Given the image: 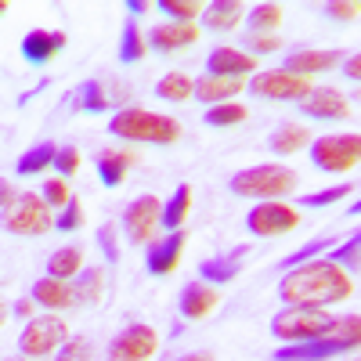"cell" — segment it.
Instances as JSON below:
<instances>
[{"mask_svg": "<svg viewBox=\"0 0 361 361\" xmlns=\"http://www.w3.org/2000/svg\"><path fill=\"white\" fill-rule=\"evenodd\" d=\"M98 246H102V253H105L109 264H119V243H116V228H112V224H102Z\"/></svg>", "mask_w": 361, "mask_h": 361, "instance_id": "f6af8a7d", "label": "cell"}, {"mask_svg": "<svg viewBox=\"0 0 361 361\" xmlns=\"http://www.w3.org/2000/svg\"><path fill=\"white\" fill-rule=\"evenodd\" d=\"M350 293H354L350 271H343L329 257H318V260H307L300 267H289V271H282V279H279V300L282 304H296V307L343 304Z\"/></svg>", "mask_w": 361, "mask_h": 361, "instance_id": "6da1fadb", "label": "cell"}, {"mask_svg": "<svg viewBox=\"0 0 361 361\" xmlns=\"http://www.w3.org/2000/svg\"><path fill=\"white\" fill-rule=\"evenodd\" d=\"M206 73L209 76H228V80H246L250 73L257 76L260 69H257V58L246 54L243 47L221 44V47H214V51L206 54Z\"/></svg>", "mask_w": 361, "mask_h": 361, "instance_id": "9a60e30c", "label": "cell"}, {"mask_svg": "<svg viewBox=\"0 0 361 361\" xmlns=\"http://www.w3.org/2000/svg\"><path fill=\"white\" fill-rule=\"evenodd\" d=\"M188 209H192V185H177L173 195L163 202V228L166 231H180L188 221Z\"/></svg>", "mask_w": 361, "mask_h": 361, "instance_id": "f546056e", "label": "cell"}, {"mask_svg": "<svg viewBox=\"0 0 361 361\" xmlns=\"http://www.w3.org/2000/svg\"><path fill=\"white\" fill-rule=\"evenodd\" d=\"M357 185H333V188H325V192H311V195H300L296 202L304 206V209H322V206H336V202H343L350 192H354Z\"/></svg>", "mask_w": 361, "mask_h": 361, "instance_id": "74e56055", "label": "cell"}, {"mask_svg": "<svg viewBox=\"0 0 361 361\" xmlns=\"http://www.w3.org/2000/svg\"><path fill=\"white\" fill-rule=\"evenodd\" d=\"M159 350V333L145 322L127 325L123 333H116L109 343V361H148Z\"/></svg>", "mask_w": 361, "mask_h": 361, "instance_id": "7c38bea8", "label": "cell"}, {"mask_svg": "<svg viewBox=\"0 0 361 361\" xmlns=\"http://www.w3.org/2000/svg\"><path fill=\"white\" fill-rule=\"evenodd\" d=\"M148 47L159 51V54H170V51H180V47H192L199 40V25H185V22H159L152 33L145 37Z\"/></svg>", "mask_w": 361, "mask_h": 361, "instance_id": "ffe728a7", "label": "cell"}, {"mask_svg": "<svg viewBox=\"0 0 361 361\" xmlns=\"http://www.w3.org/2000/svg\"><path fill=\"white\" fill-rule=\"evenodd\" d=\"M325 257L333 260V264H340L343 271H350V275H354V271H361V231H354L343 246H333Z\"/></svg>", "mask_w": 361, "mask_h": 361, "instance_id": "e575fe53", "label": "cell"}, {"mask_svg": "<svg viewBox=\"0 0 361 361\" xmlns=\"http://www.w3.org/2000/svg\"><path fill=\"white\" fill-rule=\"evenodd\" d=\"M62 47H66L62 29H29V33L22 37V44H18L22 58L33 69H44L47 62H54V58L62 54Z\"/></svg>", "mask_w": 361, "mask_h": 361, "instance_id": "2e32d148", "label": "cell"}, {"mask_svg": "<svg viewBox=\"0 0 361 361\" xmlns=\"http://www.w3.org/2000/svg\"><path fill=\"white\" fill-rule=\"evenodd\" d=\"M177 361H214L206 350H195V354H185V357H177Z\"/></svg>", "mask_w": 361, "mask_h": 361, "instance_id": "f907efd6", "label": "cell"}, {"mask_svg": "<svg viewBox=\"0 0 361 361\" xmlns=\"http://www.w3.org/2000/svg\"><path fill=\"white\" fill-rule=\"evenodd\" d=\"M347 217H361V199H357V202H350V206H347Z\"/></svg>", "mask_w": 361, "mask_h": 361, "instance_id": "816d5d0a", "label": "cell"}, {"mask_svg": "<svg viewBox=\"0 0 361 361\" xmlns=\"http://www.w3.org/2000/svg\"><path fill=\"white\" fill-rule=\"evenodd\" d=\"M51 228H54V217H51V206L44 202V195L25 192V195L15 199L11 209H4V231L8 235L33 238V235H44Z\"/></svg>", "mask_w": 361, "mask_h": 361, "instance_id": "9c48e42d", "label": "cell"}, {"mask_svg": "<svg viewBox=\"0 0 361 361\" xmlns=\"http://www.w3.org/2000/svg\"><path fill=\"white\" fill-rule=\"evenodd\" d=\"M347 62V54L336 51V47H329V51H314V47H296L282 58V69L286 73H296V76H318V73H329V69H336Z\"/></svg>", "mask_w": 361, "mask_h": 361, "instance_id": "4fadbf2b", "label": "cell"}, {"mask_svg": "<svg viewBox=\"0 0 361 361\" xmlns=\"http://www.w3.org/2000/svg\"><path fill=\"white\" fill-rule=\"evenodd\" d=\"M243 18H246V4H238V0H214V4L202 8L199 22L209 33H228V29H235Z\"/></svg>", "mask_w": 361, "mask_h": 361, "instance_id": "cb8c5ba5", "label": "cell"}, {"mask_svg": "<svg viewBox=\"0 0 361 361\" xmlns=\"http://www.w3.org/2000/svg\"><path fill=\"white\" fill-rule=\"evenodd\" d=\"M54 156H58V145H51V141H40V145L25 148V152L18 156V163H15V173H18V177H37V173H44L47 166H54Z\"/></svg>", "mask_w": 361, "mask_h": 361, "instance_id": "83f0119b", "label": "cell"}, {"mask_svg": "<svg viewBox=\"0 0 361 361\" xmlns=\"http://www.w3.org/2000/svg\"><path fill=\"white\" fill-rule=\"evenodd\" d=\"M127 18H137V15H145V11H152L156 4H148V0H127Z\"/></svg>", "mask_w": 361, "mask_h": 361, "instance_id": "c3c4849f", "label": "cell"}, {"mask_svg": "<svg viewBox=\"0 0 361 361\" xmlns=\"http://www.w3.org/2000/svg\"><path fill=\"white\" fill-rule=\"evenodd\" d=\"M33 311H37V300H33V296L15 300V307H11V314H15V318H25V322H33Z\"/></svg>", "mask_w": 361, "mask_h": 361, "instance_id": "bcb514c9", "label": "cell"}, {"mask_svg": "<svg viewBox=\"0 0 361 361\" xmlns=\"http://www.w3.org/2000/svg\"><path fill=\"white\" fill-rule=\"evenodd\" d=\"M54 228H58V231H66V235L83 228V206H80V199H76V195H73V202L62 209V214L54 217Z\"/></svg>", "mask_w": 361, "mask_h": 361, "instance_id": "b9f144b4", "label": "cell"}, {"mask_svg": "<svg viewBox=\"0 0 361 361\" xmlns=\"http://www.w3.org/2000/svg\"><path fill=\"white\" fill-rule=\"evenodd\" d=\"M73 102H76L80 112H94V116H98V112H109V109L116 105V98L109 94V87H105L102 80H83V83L76 87V98H73Z\"/></svg>", "mask_w": 361, "mask_h": 361, "instance_id": "4316f807", "label": "cell"}, {"mask_svg": "<svg viewBox=\"0 0 361 361\" xmlns=\"http://www.w3.org/2000/svg\"><path fill=\"white\" fill-rule=\"evenodd\" d=\"M300 112H304L307 119L333 123V119H347V116H350V98L340 94L336 87H314L311 94L300 102Z\"/></svg>", "mask_w": 361, "mask_h": 361, "instance_id": "e0dca14e", "label": "cell"}, {"mask_svg": "<svg viewBox=\"0 0 361 361\" xmlns=\"http://www.w3.org/2000/svg\"><path fill=\"white\" fill-rule=\"evenodd\" d=\"M228 188H231V195L271 202V199H282V195L296 192L300 177H296V170H289L282 163H260V166H246V170L231 173Z\"/></svg>", "mask_w": 361, "mask_h": 361, "instance_id": "277c9868", "label": "cell"}, {"mask_svg": "<svg viewBox=\"0 0 361 361\" xmlns=\"http://www.w3.org/2000/svg\"><path fill=\"white\" fill-rule=\"evenodd\" d=\"M40 195H44V202H47L51 209H66V206L73 202V192L66 188V177H47Z\"/></svg>", "mask_w": 361, "mask_h": 361, "instance_id": "ab89813d", "label": "cell"}, {"mask_svg": "<svg viewBox=\"0 0 361 361\" xmlns=\"http://www.w3.org/2000/svg\"><path fill=\"white\" fill-rule=\"evenodd\" d=\"M243 87H246V80H228V76H199L195 80V98L199 102H206V109H214V105H224V102H231L235 94H243Z\"/></svg>", "mask_w": 361, "mask_h": 361, "instance_id": "603a6c76", "label": "cell"}, {"mask_svg": "<svg viewBox=\"0 0 361 361\" xmlns=\"http://www.w3.org/2000/svg\"><path fill=\"white\" fill-rule=\"evenodd\" d=\"M250 257V246H235L231 253H221V257H209L199 264V279L209 282V286H228L235 275H238V267H243V260Z\"/></svg>", "mask_w": 361, "mask_h": 361, "instance_id": "44dd1931", "label": "cell"}, {"mask_svg": "<svg viewBox=\"0 0 361 361\" xmlns=\"http://www.w3.org/2000/svg\"><path fill=\"white\" fill-rule=\"evenodd\" d=\"M102 293H105V271L102 267H83L73 279V300L80 307L102 304Z\"/></svg>", "mask_w": 361, "mask_h": 361, "instance_id": "484cf974", "label": "cell"}, {"mask_svg": "<svg viewBox=\"0 0 361 361\" xmlns=\"http://www.w3.org/2000/svg\"><path fill=\"white\" fill-rule=\"evenodd\" d=\"M83 271V250L80 246H62L47 257V275L51 279H62V282H73Z\"/></svg>", "mask_w": 361, "mask_h": 361, "instance_id": "f1b7e54d", "label": "cell"}, {"mask_svg": "<svg viewBox=\"0 0 361 361\" xmlns=\"http://www.w3.org/2000/svg\"><path fill=\"white\" fill-rule=\"evenodd\" d=\"M145 51H148L145 33L137 29L134 18H127L123 22V33H119V62H123V66H137L141 58H145Z\"/></svg>", "mask_w": 361, "mask_h": 361, "instance_id": "4dcf8cb0", "label": "cell"}, {"mask_svg": "<svg viewBox=\"0 0 361 361\" xmlns=\"http://www.w3.org/2000/svg\"><path fill=\"white\" fill-rule=\"evenodd\" d=\"M47 361H94V343H90L87 336H69V343Z\"/></svg>", "mask_w": 361, "mask_h": 361, "instance_id": "f35d334b", "label": "cell"}, {"mask_svg": "<svg viewBox=\"0 0 361 361\" xmlns=\"http://www.w3.org/2000/svg\"><path fill=\"white\" fill-rule=\"evenodd\" d=\"M279 25H282V4H253L246 11L250 33H275Z\"/></svg>", "mask_w": 361, "mask_h": 361, "instance_id": "836d02e7", "label": "cell"}, {"mask_svg": "<svg viewBox=\"0 0 361 361\" xmlns=\"http://www.w3.org/2000/svg\"><path fill=\"white\" fill-rule=\"evenodd\" d=\"M246 228L257 238H275V235H289L300 228V209L282 202V199H271V202H257L250 214H246Z\"/></svg>", "mask_w": 361, "mask_h": 361, "instance_id": "8fae6325", "label": "cell"}, {"mask_svg": "<svg viewBox=\"0 0 361 361\" xmlns=\"http://www.w3.org/2000/svg\"><path fill=\"white\" fill-rule=\"evenodd\" d=\"M123 235L134 246H152L156 231L163 228V202L156 195H137L127 209H123Z\"/></svg>", "mask_w": 361, "mask_h": 361, "instance_id": "30bf717a", "label": "cell"}, {"mask_svg": "<svg viewBox=\"0 0 361 361\" xmlns=\"http://www.w3.org/2000/svg\"><path fill=\"white\" fill-rule=\"evenodd\" d=\"M361 347V314H336L322 336L307 343H282L271 361H329L336 354H350Z\"/></svg>", "mask_w": 361, "mask_h": 361, "instance_id": "7a4b0ae2", "label": "cell"}, {"mask_svg": "<svg viewBox=\"0 0 361 361\" xmlns=\"http://www.w3.org/2000/svg\"><path fill=\"white\" fill-rule=\"evenodd\" d=\"M202 8L206 4H195V0H159L156 4L159 15H170V22H185V25H195V18H202Z\"/></svg>", "mask_w": 361, "mask_h": 361, "instance_id": "d590c367", "label": "cell"}, {"mask_svg": "<svg viewBox=\"0 0 361 361\" xmlns=\"http://www.w3.org/2000/svg\"><path fill=\"white\" fill-rule=\"evenodd\" d=\"M156 94L163 102H188V98H195V80L188 73H166L156 83Z\"/></svg>", "mask_w": 361, "mask_h": 361, "instance_id": "1f68e13d", "label": "cell"}, {"mask_svg": "<svg viewBox=\"0 0 361 361\" xmlns=\"http://www.w3.org/2000/svg\"><path fill=\"white\" fill-rule=\"evenodd\" d=\"M134 163H137V156L130 152V148H102V152L94 156V170H98L105 188L123 185V177L134 170Z\"/></svg>", "mask_w": 361, "mask_h": 361, "instance_id": "d6986e66", "label": "cell"}, {"mask_svg": "<svg viewBox=\"0 0 361 361\" xmlns=\"http://www.w3.org/2000/svg\"><path fill=\"white\" fill-rule=\"evenodd\" d=\"M185 243H188V231L180 228V231H166L163 238H156L152 246H148L145 253V267H148V275H173L177 264H180V253H185Z\"/></svg>", "mask_w": 361, "mask_h": 361, "instance_id": "5bb4252c", "label": "cell"}, {"mask_svg": "<svg viewBox=\"0 0 361 361\" xmlns=\"http://www.w3.org/2000/svg\"><path fill=\"white\" fill-rule=\"evenodd\" d=\"M112 137H123V141H137V145H173L180 141V123L173 116H159L152 109H141V105H123L109 116V127Z\"/></svg>", "mask_w": 361, "mask_h": 361, "instance_id": "3957f363", "label": "cell"}, {"mask_svg": "<svg viewBox=\"0 0 361 361\" xmlns=\"http://www.w3.org/2000/svg\"><path fill=\"white\" fill-rule=\"evenodd\" d=\"M54 170H58V177H73V173L80 170V148H76V145H62V148H58Z\"/></svg>", "mask_w": 361, "mask_h": 361, "instance_id": "7bdbcfd3", "label": "cell"}, {"mask_svg": "<svg viewBox=\"0 0 361 361\" xmlns=\"http://www.w3.org/2000/svg\"><path fill=\"white\" fill-rule=\"evenodd\" d=\"M343 76H347V80H354V83H361V51H357V54H347V62H343Z\"/></svg>", "mask_w": 361, "mask_h": 361, "instance_id": "7dc6e473", "label": "cell"}, {"mask_svg": "<svg viewBox=\"0 0 361 361\" xmlns=\"http://www.w3.org/2000/svg\"><path fill=\"white\" fill-rule=\"evenodd\" d=\"M314 90V83L307 76H296L286 69H260L257 76H250V94L264 98V102H304Z\"/></svg>", "mask_w": 361, "mask_h": 361, "instance_id": "ba28073f", "label": "cell"}, {"mask_svg": "<svg viewBox=\"0 0 361 361\" xmlns=\"http://www.w3.org/2000/svg\"><path fill=\"white\" fill-rule=\"evenodd\" d=\"M267 148L275 156H296V152H304V148H311V130L300 127V123H282L279 130L267 134Z\"/></svg>", "mask_w": 361, "mask_h": 361, "instance_id": "d4e9b609", "label": "cell"}, {"mask_svg": "<svg viewBox=\"0 0 361 361\" xmlns=\"http://www.w3.org/2000/svg\"><path fill=\"white\" fill-rule=\"evenodd\" d=\"M325 18H336V22H354L361 15V4H354V0H329V4L322 8Z\"/></svg>", "mask_w": 361, "mask_h": 361, "instance_id": "ee69618b", "label": "cell"}, {"mask_svg": "<svg viewBox=\"0 0 361 361\" xmlns=\"http://www.w3.org/2000/svg\"><path fill=\"white\" fill-rule=\"evenodd\" d=\"M29 296L37 300V307H44V311H51V314H58V311H66V307L76 304V300H73V282L51 279V275L37 279L33 289H29Z\"/></svg>", "mask_w": 361, "mask_h": 361, "instance_id": "7402d4cb", "label": "cell"}, {"mask_svg": "<svg viewBox=\"0 0 361 361\" xmlns=\"http://www.w3.org/2000/svg\"><path fill=\"white\" fill-rule=\"evenodd\" d=\"M69 343V325L62 314H37L33 322H25V329L18 333V354L22 357H54Z\"/></svg>", "mask_w": 361, "mask_h": 361, "instance_id": "8992f818", "label": "cell"}, {"mask_svg": "<svg viewBox=\"0 0 361 361\" xmlns=\"http://www.w3.org/2000/svg\"><path fill=\"white\" fill-rule=\"evenodd\" d=\"M15 188H11V180H0V202H4V209H11L15 206Z\"/></svg>", "mask_w": 361, "mask_h": 361, "instance_id": "681fc988", "label": "cell"}, {"mask_svg": "<svg viewBox=\"0 0 361 361\" xmlns=\"http://www.w3.org/2000/svg\"><path fill=\"white\" fill-rule=\"evenodd\" d=\"M246 47V54H271V51H279L282 47V40H279V33H246V40H243Z\"/></svg>", "mask_w": 361, "mask_h": 361, "instance_id": "60d3db41", "label": "cell"}, {"mask_svg": "<svg viewBox=\"0 0 361 361\" xmlns=\"http://www.w3.org/2000/svg\"><path fill=\"white\" fill-rule=\"evenodd\" d=\"M221 304V293H217V286H209V282H188L185 289H180V304H177V311H180V318H188V322H199V318H206V314H214V307Z\"/></svg>", "mask_w": 361, "mask_h": 361, "instance_id": "ac0fdd59", "label": "cell"}, {"mask_svg": "<svg viewBox=\"0 0 361 361\" xmlns=\"http://www.w3.org/2000/svg\"><path fill=\"white\" fill-rule=\"evenodd\" d=\"M336 314H329L325 307H296L286 304L275 318H271V336H279L282 343H307L322 336Z\"/></svg>", "mask_w": 361, "mask_h": 361, "instance_id": "5b68a950", "label": "cell"}, {"mask_svg": "<svg viewBox=\"0 0 361 361\" xmlns=\"http://www.w3.org/2000/svg\"><path fill=\"white\" fill-rule=\"evenodd\" d=\"M246 105L243 102H224V105H214V109H206L202 112V123L206 127H217V130H224V127H238V123H246Z\"/></svg>", "mask_w": 361, "mask_h": 361, "instance_id": "d6a6232c", "label": "cell"}, {"mask_svg": "<svg viewBox=\"0 0 361 361\" xmlns=\"http://www.w3.org/2000/svg\"><path fill=\"white\" fill-rule=\"evenodd\" d=\"M4 361H29V357H22V354H18V357H4Z\"/></svg>", "mask_w": 361, "mask_h": 361, "instance_id": "f5cc1de1", "label": "cell"}, {"mask_svg": "<svg viewBox=\"0 0 361 361\" xmlns=\"http://www.w3.org/2000/svg\"><path fill=\"white\" fill-rule=\"evenodd\" d=\"M333 246H340V238L333 235V238H314V243H307L304 250H296V253H289L286 260H282V271H289V267H300V264H307V260H318V257H325Z\"/></svg>", "mask_w": 361, "mask_h": 361, "instance_id": "8d00e7d4", "label": "cell"}, {"mask_svg": "<svg viewBox=\"0 0 361 361\" xmlns=\"http://www.w3.org/2000/svg\"><path fill=\"white\" fill-rule=\"evenodd\" d=\"M307 156L322 173H347L361 163V134H325L314 137Z\"/></svg>", "mask_w": 361, "mask_h": 361, "instance_id": "52a82bcc", "label": "cell"}]
</instances>
